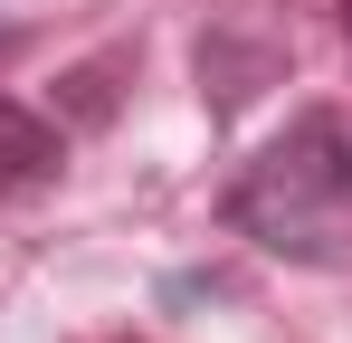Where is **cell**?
Here are the masks:
<instances>
[{
  "label": "cell",
  "mask_w": 352,
  "mask_h": 343,
  "mask_svg": "<svg viewBox=\"0 0 352 343\" xmlns=\"http://www.w3.org/2000/svg\"><path fill=\"white\" fill-rule=\"evenodd\" d=\"M229 220H238V238H257L276 258H305V267L352 258V124L343 114L286 124L257 163L238 172Z\"/></svg>",
  "instance_id": "obj_1"
}]
</instances>
